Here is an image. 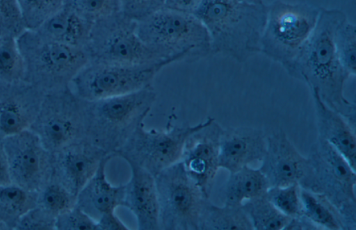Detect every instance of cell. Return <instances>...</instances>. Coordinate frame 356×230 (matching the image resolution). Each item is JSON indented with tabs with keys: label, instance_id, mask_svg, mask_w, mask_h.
Wrapping results in <instances>:
<instances>
[{
	"label": "cell",
	"instance_id": "obj_40",
	"mask_svg": "<svg viewBox=\"0 0 356 230\" xmlns=\"http://www.w3.org/2000/svg\"><path fill=\"white\" fill-rule=\"evenodd\" d=\"M3 166L2 161L0 158V177L3 175Z\"/></svg>",
	"mask_w": 356,
	"mask_h": 230
},
{
	"label": "cell",
	"instance_id": "obj_36",
	"mask_svg": "<svg viewBox=\"0 0 356 230\" xmlns=\"http://www.w3.org/2000/svg\"><path fill=\"white\" fill-rule=\"evenodd\" d=\"M202 0H163L162 8L168 10L193 15Z\"/></svg>",
	"mask_w": 356,
	"mask_h": 230
},
{
	"label": "cell",
	"instance_id": "obj_14",
	"mask_svg": "<svg viewBox=\"0 0 356 230\" xmlns=\"http://www.w3.org/2000/svg\"><path fill=\"white\" fill-rule=\"evenodd\" d=\"M259 168L270 187L300 185L306 176L309 163L283 131L266 137V151Z\"/></svg>",
	"mask_w": 356,
	"mask_h": 230
},
{
	"label": "cell",
	"instance_id": "obj_1",
	"mask_svg": "<svg viewBox=\"0 0 356 230\" xmlns=\"http://www.w3.org/2000/svg\"><path fill=\"white\" fill-rule=\"evenodd\" d=\"M346 19L341 10L321 8L310 36L284 69L316 89L327 106L355 127V105L344 95L345 83L350 76L340 63L334 43L337 28Z\"/></svg>",
	"mask_w": 356,
	"mask_h": 230
},
{
	"label": "cell",
	"instance_id": "obj_13",
	"mask_svg": "<svg viewBox=\"0 0 356 230\" xmlns=\"http://www.w3.org/2000/svg\"><path fill=\"white\" fill-rule=\"evenodd\" d=\"M222 127L211 117L186 138L181 161L188 176L209 199L220 168L218 157Z\"/></svg>",
	"mask_w": 356,
	"mask_h": 230
},
{
	"label": "cell",
	"instance_id": "obj_20",
	"mask_svg": "<svg viewBox=\"0 0 356 230\" xmlns=\"http://www.w3.org/2000/svg\"><path fill=\"white\" fill-rule=\"evenodd\" d=\"M111 156L101 163L94 176L78 193L76 206L95 220L102 215L115 213L118 206H122L124 184L111 185L106 179V167Z\"/></svg>",
	"mask_w": 356,
	"mask_h": 230
},
{
	"label": "cell",
	"instance_id": "obj_3",
	"mask_svg": "<svg viewBox=\"0 0 356 230\" xmlns=\"http://www.w3.org/2000/svg\"><path fill=\"white\" fill-rule=\"evenodd\" d=\"M156 99L153 85L138 91L85 100L86 138L113 157L142 124Z\"/></svg>",
	"mask_w": 356,
	"mask_h": 230
},
{
	"label": "cell",
	"instance_id": "obj_22",
	"mask_svg": "<svg viewBox=\"0 0 356 230\" xmlns=\"http://www.w3.org/2000/svg\"><path fill=\"white\" fill-rule=\"evenodd\" d=\"M269 188L259 169L245 166L229 173L223 190L224 204L241 206L246 201L264 195Z\"/></svg>",
	"mask_w": 356,
	"mask_h": 230
},
{
	"label": "cell",
	"instance_id": "obj_19",
	"mask_svg": "<svg viewBox=\"0 0 356 230\" xmlns=\"http://www.w3.org/2000/svg\"><path fill=\"white\" fill-rule=\"evenodd\" d=\"M316 117L318 136L336 149L355 170L356 137L355 128L339 113L327 106L318 91L311 89Z\"/></svg>",
	"mask_w": 356,
	"mask_h": 230
},
{
	"label": "cell",
	"instance_id": "obj_8",
	"mask_svg": "<svg viewBox=\"0 0 356 230\" xmlns=\"http://www.w3.org/2000/svg\"><path fill=\"white\" fill-rule=\"evenodd\" d=\"M136 25L120 12L94 22L84 48L89 63L138 65L168 59L141 40Z\"/></svg>",
	"mask_w": 356,
	"mask_h": 230
},
{
	"label": "cell",
	"instance_id": "obj_24",
	"mask_svg": "<svg viewBox=\"0 0 356 230\" xmlns=\"http://www.w3.org/2000/svg\"><path fill=\"white\" fill-rule=\"evenodd\" d=\"M300 199L302 215L319 229L345 230L339 213L323 196L300 188Z\"/></svg>",
	"mask_w": 356,
	"mask_h": 230
},
{
	"label": "cell",
	"instance_id": "obj_35",
	"mask_svg": "<svg viewBox=\"0 0 356 230\" xmlns=\"http://www.w3.org/2000/svg\"><path fill=\"white\" fill-rule=\"evenodd\" d=\"M19 167L25 176H29L36 172L39 167L38 157L32 149L22 151L17 158Z\"/></svg>",
	"mask_w": 356,
	"mask_h": 230
},
{
	"label": "cell",
	"instance_id": "obj_33",
	"mask_svg": "<svg viewBox=\"0 0 356 230\" xmlns=\"http://www.w3.org/2000/svg\"><path fill=\"white\" fill-rule=\"evenodd\" d=\"M76 198L63 186L52 185L44 191L42 201L48 210L58 215L74 207Z\"/></svg>",
	"mask_w": 356,
	"mask_h": 230
},
{
	"label": "cell",
	"instance_id": "obj_7",
	"mask_svg": "<svg viewBox=\"0 0 356 230\" xmlns=\"http://www.w3.org/2000/svg\"><path fill=\"white\" fill-rule=\"evenodd\" d=\"M321 8L275 0L267 6L260 53L284 68L295 58L313 31Z\"/></svg>",
	"mask_w": 356,
	"mask_h": 230
},
{
	"label": "cell",
	"instance_id": "obj_25",
	"mask_svg": "<svg viewBox=\"0 0 356 230\" xmlns=\"http://www.w3.org/2000/svg\"><path fill=\"white\" fill-rule=\"evenodd\" d=\"M241 207L255 230H283L291 218L276 208L265 195L243 202Z\"/></svg>",
	"mask_w": 356,
	"mask_h": 230
},
{
	"label": "cell",
	"instance_id": "obj_30",
	"mask_svg": "<svg viewBox=\"0 0 356 230\" xmlns=\"http://www.w3.org/2000/svg\"><path fill=\"white\" fill-rule=\"evenodd\" d=\"M300 188L298 184L273 186L268 189L265 196L283 214L297 217L302 215Z\"/></svg>",
	"mask_w": 356,
	"mask_h": 230
},
{
	"label": "cell",
	"instance_id": "obj_27",
	"mask_svg": "<svg viewBox=\"0 0 356 230\" xmlns=\"http://www.w3.org/2000/svg\"><path fill=\"white\" fill-rule=\"evenodd\" d=\"M334 43L335 50L343 69L350 76L356 72V30L355 26L345 19L337 28Z\"/></svg>",
	"mask_w": 356,
	"mask_h": 230
},
{
	"label": "cell",
	"instance_id": "obj_16",
	"mask_svg": "<svg viewBox=\"0 0 356 230\" xmlns=\"http://www.w3.org/2000/svg\"><path fill=\"white\" fill-rule=\"evenodd\" d=\"M63 149L59 166L63 186L76 197L94 176L102 161L111 155L86 138L74 142Z\"/></svg>",
	"mask_w": 356,
	"mask_h": 230
},
{
	"label": "cell",
	"instance_id": "obj_37",
	"mask_svg": "<svg viewBox=\"0 0 356 230\" xmlns=\"http://www.w3.org/2000/svg\"><path fill=\"white\" fill-rule=\"evenodd\" d=\"M99 230H127L129 228L115 213L102 215L97 220Z\"/></svg>",
	"mask_w": 356,
	"mask_h": 230
},
{
	"label": "cell",
	"instance_id": "obj_32",
	"mask_svg": "<svg viewBox=\"0 0 356 230\" xmlns=\"http://www.w3.org/2000/svg\"><path fill=\"white\" fill-rule=\"evenodd\" d=\"M56 226L65 230H99L97 220L76 205L58 215Z\"/></svg>",
	"mask_w": 356,
	"mask_h": 230
},
{
	"label": "cell",
	"instance_id": "obj_38",
	"mask_svg": "<svg viewBox=\"0 0 356 230\" xmlns=\"http://www.w3.org/2000/svg\"><path fill=\"white\" fill-rule=\"evenodd\" d=\"M318 230L319 228L303 215L291 217L283 230Z\"/></svg>",
	"mask_w": 356,
	"mask_h": 230
},
{
	"label": "cell",
	"instance_id": "obj_5",
	"mask_svg": "<svg viewBox=\"0 0 356 230\" xmlns=\"http://www.w3.org/2000/svg\"><path fill=\"white\" fill-rule=\"evenodd\" d=\"M307 160L309 169L299 186L323 196L339 213L345 229H356L355 170L318 136Z\"/></svg>",
	"mask_w": 356,
	"mask_h": 230
},
{
	"label": "cell",
	"instance_id": "obj_28",
	"mask_svg": "<svg viewBox=\"0 0 356 230\" xmlns=\"http://www.w3.org/2000/svg\"><path fill=\"white\" fill-rule=\"evenodd\" d=\"M26 29L34 30L62 9L65 0H17Z\"/></svg>",
	"mask_w": 356,
	"mask_h": 230
},
{
	"label": "cell",
	"instance_id": "obj_31",
	"mask_svg": "<svg viewBox=\"0 0 356 230\" xmlns=\"http://www.w3.org/2000/svg\"><path fill=\"white\" fill-rule=\"evenodd\" d=\"M25 30L17 0H0V36L17 38Z\"/></svg>",
	"mask_w": 356,
	"mask_h": 230
},
{
	"label": "cell",
	"instance_id": "obj_11",
	"mask_svg": "<svg viewBox=\"0 0 356 230\" xmlns=\"http://www.w3.org/2000/svg\"><path fill=\"white\" fill-rule=\"evenodd\" d=\"M201 122L187 126H172L165 131L146 130L140 124L115 156L123 158L147 171L154 177L164 169L181 160L186 138Z\"/></svg>",
	"mask_w": 356,
	"mask_h": 230
},
{
	"label": "cell",
	"instance_id": "obj_12",
	"mask_svg": "<svg viewBox=\"0 0 356 230\" xmlns=\"http://www.w3.org/2000/svg\"><path fill=\"white\" fill-rule=\"evenodd\" d=\"M47 95L35 120L36 126L56 147L86 138L85 100L70 86Z\"/></svg>",
	"mask_w": 356,
	"mask_h": 230
},
{
	"label": "cell",
	"instance_id": "obj_15",
	"mask_svg": "<svg viewBox=\"0 0 356 230\" xmlns=\"http://www.w3.org/2000/svg\"><path fill=\"white\" fill-rule=\"evenodd\" d=\"M266 151L264 132L252 127L222 130L220 138L218 165L229 173L254 161H261Z\"/></svg>",
	"mask_w": 356,
	"mask_h": 230
},
{
	"label": "cell",
	"instance_id": "obj_29",
	"mask_svg": "<svg viewBox=\"0 0 356 230\" xmlns=\"http://www.w3.org/2000/svg\"><path fill=\"white\" fill-rule=\"evenodd\" d=\"M65 6L92 23L120 12L119 0H65Z\"/></svg>",
	"mask_w": 356,
	"mask_h": 230
},
{
	"label": "cell",
	"instance_id": "obj_17",
	"mask_svg": "<svg viewBox=\"0 0 356 230\" xmlns=\"http://www.w3.org/2000/svg\"><path fill=\"white\" fill-rule=\"evenodd\" d=\"M128 164L131 172L124 184L122 206L134 214L139 230H158L159 204L154 176L133 163Z\"/></svg>",
	"mask_w": 356,
	"mask_h": 230
},
{
	"label": "cell",
	"instance_id": "obj_2",
	"mask_svg": "<svg viewBox=\"0 0 356 230\" xmlns=\"http://www.w3.org/2000/svg\"><path fill=\"white\" fill-rule=\"evenodd\" d=\"M267 6L235 0H202L194 13L209 35L212 55L237 62L260 53Z\"/></svg>",
	"mask_w": 356,
	"mask_h": 230
},
{
	"label": "cell",
	"instance_id": "obj_21",
	"mask_svg": "<svg viewBox=\"0 0 356 230\" xmlns=\"http://www.w3.org/2000/svg\"><path fill=\"white\" fill-rule=\"evenodd\" d=\"M92 24L72 8L64 6L34 30L50 40L84 49Z\"/></svg>",
	"mask_w": 356,
	"mask_h": 230
},
{
	"label": "cell",
	"instance_id": "obj_4",
	"mask_svg": "<svg viewBox=\"0 0 356 230\" xmlns=\"http://www.w3.org/2000/svg\"><path fill=\"white\" fill-rule=\"evenodd\" d=\"M136 26L141 40L164 58L193 63L212 55L208 31L193 15L161 8Z\"/></svg>",
	"mask_w": 356,
	"mask_h": 230
},
{
	"label": "cell",
	"instance_id": "obj_39",
	"mask_svg": "<svg viewBox=\"0 0 356 230\" xmlns=\"http://www.w3.org/2000/svg\"><path fill=\"white\" fill-rule=\"evenodd\" d=\"M235 1H245V2L254 3H264L263 0H235Z\"/></svg>",
	"mask_w": 356,
	"mask_h": 230
},
{
	"label": "cell",
	"instance_id": "obj_6",
	"mask_svg": "<svg viewBox=\"0 0 356 230\" xmlns=\"http://www.w3.org/2000/svg\"><path fill=\"white\" fill-rule=\"evenodd\" d=\"M24 66V81L49 92L69 87L89 63L84 49L47 39L26 29L17 38Z\"/></svg>",
	"mask_w": 356,
	"mask_h": 230
},
{
	"label": "cell",
	"instance_id": "obj_9",
	"mask_svg": "<svg viewBox=\"0 0 356 230\" xmlns=\"http://www.w3.org/2000/svg\"><path fill=\"white\" fill-rule=\"evenodd\" d=\"M159 229L199 230L200 215L208 199L187 174L181 161L155 177Z\"/></svg>",
	"mask_w": 356,
	"mask_h": 230
},
{
	"label": "cell",
	"instance_id": "obj_10",
	"mask_svg": "<svg viewBox=\"0 0 356 230\" xmlns=\"http://www.w3.org/2000/svg\"><path fill=\"white\" fill-rule=\"evenodd\" d=\"M175 62L168 58L138 65L88 63L71 83L75 93L87 101L124 95L152 85L163 68Z\"/></svg>",
	"mask_w": 356,
	"mask_h": 230
},
{
	"label": "cell",
	"instance_id": "obj_26",
	"mask_svg": "<svg viewBox=\"0 0 356 230\" xmlns=\"http://www.w3.org/2000/svg\"><path fill=\"white\" fill-rule=\"evenodd\" d=\"M24 66L17 38L0 36V83L24 81Z\"/></svg>",
	"mask_w": 356,
	"mask_h": 230
},
{
	"label": "cell",
	"instance_id": "obj_34",
	"mask_svg": "<svg viewBox=\"0 0 356 230\" xmlns=\"http://www.w3.org/2000/svg\"><path fill=\"white\" fill-rule=\"evenodd\" d=\"M25 192L16 186H4L0 188V205L12 210H19L25 203Z\"/></svg>",
	"mask_w": 356,
	"mask_h": 230
},
{
	"label": "cell",
	"instance_id": "obj_18",
	"mask_svg": "<svg viewBox=\"0 0 356 230\" xmlns=\"http://www.w3.org/2000/svg\"><path fill=\"white\" fill-rule=\"evenodd\" d=\"M20 82L4 83L0 90V131L16 134L35 121L41 103L29 87L19 85Z\"/></svg>",
	"mask_w": 356,
	"mask_h": 230
},
{
	"label": "cell",
	"instance_id": "obj_41",
	"mask_svg": "<svg viewBox=\"0 0 356 230\" xmlns=\"http://www.w3.org/2000/svg\"><path fill=\"white\" fill-rule=\"evenodd\" d=\"M157 5H159L161 8H162L163 1V0H153Z\"/></svg>",
	"mask_w": 356,
	"mask_h": 230
},
{
	"label": "cell",
	"instance_id": "obj_23",
	"mask_svg": "<svg viewBox=\"0 0 356 230\" xmlns=\"http://www.w3.org/2000/svg\"><path fill=\"white\" fill-rule=\"evenodd\" d=\"M199 230H253L241 206H218L206 201L199 222Z\"/></svg>",
	"mask_w": 356,
	"mask_h": 230
}]
</instances>
